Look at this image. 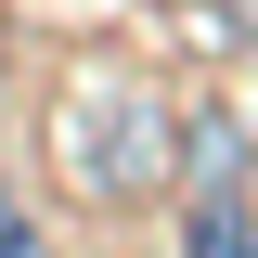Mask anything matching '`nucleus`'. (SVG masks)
Masks as SVG:
<instances>
[{
  "label": "nucleus",
  "instance_id": "1",
  "mask_svg": "<svg viewBox=\"0 0 258 258\" xmlns=\"http://www.w3.org/2000/svg\"><path fill=\"white\" fill-rule=\"evenodd\" d=\"M168 129H181L168 91L91 78V91H64V116H52V168H64L78 207H142V194H168Z\"/></svg>",
  "mask_w": 258,
  "mask_h": 258
},
{
  "label": "nucleus",
  "instance_id": "2",
  "mask_svg": "<svg viewBox=\"0 0 258 258\" xmlns=\"http://www.w3.org/2000/svg\"><path fill=\"white\" fill-rule=\"evenodd\" d=\"M181 245H194V258H245V245H258V181H194Z\"/></svg>",
  "mask_w": 258,
  "mask_h": 258
},
{
  "label": "nucleus",
  "instance_id": "3",
  "mask_svg": "<svg viewBox=\"0 0 258 258\" xmlns=\"http://www.w3.org/2000/svg\"><path fill=\"white\" fill-rule=\"evenodd\" d=\"M26 245H39V207H26L13 181H0V258H26Z\"/></svg>",
  "mask_w": 258,
  "mask_h": 258
}]
</instances>
